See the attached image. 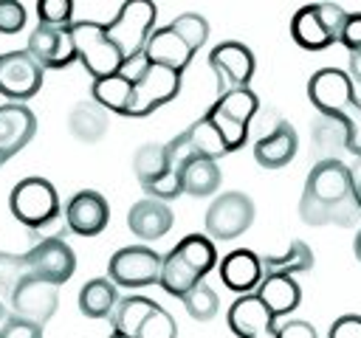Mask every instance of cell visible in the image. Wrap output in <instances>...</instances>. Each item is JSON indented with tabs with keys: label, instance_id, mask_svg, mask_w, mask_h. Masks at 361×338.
Wrapping results in <instances>:
<instances>
[{
	"label": "cell",
	"instance_id": "cell-1",
	"mask_svg": "<svg viewBox=\"0 0 361 338\" xmlns=\"http://www.w3.org/2000/svg\"><path fill=\"white\" fill-rule=\"evenodd\" d=\"M299 217L307 225H355L361 220V206L353 192L350 166L336 158H322L305 180Z\"/></svg>",
	"mask_w": 361,
	"mask_h": 338
},
{
	"label": "cell",
	"instance_id": "cell-2",
	"mask_svg": "<svg viewBox=\"0 0 361 338\" xmlns=\"http://www.w3.org/2000/svg\"><path fill=\"white\" fill-rule=\"evenodd\" d=\"M307 96L316 110L347 130V149L361 158V101L353 90V76L341 68H322L307 82Z\"/></svg>",
	"mask_w": 361,
	"mask_h": 338
},
{
	"label": "cell",
	"instance_id": "cell-3",
	"mask_svg": "<svg viewBox=\"0 0 361 338\" xmlns=\"http://www.w3.org/2000/svg\"><path fill=\"white\" fill-rule=\"evenodd\" d=\"M217 265V251L214 242L203 234H189L183 237L166 256L161 265V279L158 284L169 293V296H183L189 293L195 284L203 282V276Z\"/></svg>",
	"mask_w": 361,
	"mask_h": 338
},
{
	"label": "cell",
	"instance_id": "cell-4",
	"mask_svg": "<svg viewBox=\"0 0 361 338\" xmlns=\"http://www.w3.org/2000/svg\"><path fill=\"white\" fill-rule=\"evenodd\" d=\"M257 107H259V99H257V93L251 87L220 93L217 101L209 107L206 118L220 132V138L228 146V152L240 149L248 141V124H251Z\"/></svg>",
	"mask_w": 361,
	"mask_h": 338
},
{
	"label": "cell",
	"instance_id": "cell-5",
	"mask_svg": "<svg viewBox=\"0 0 361 338\" xmlns=\"http://www.w3.org/2000/svg\"><path fill=\"white\" fill-rule=\"evenodd\" d=\"M347 14L350 11H344L338 3L302 6L290 20V37L305 51H324L333 42H338Z\"/></svg>",
	"mask_w": 361,
	"mask_h": 338
},
{
	"label": "cell",
	"instance_id": "cell-6",
	"mask_svg": "<svg viewBox=\"0 0 361 338\" xmlns=\"http://www.w3.org/2000/svg\"><path fill=\"white\" fill-rule=\"evenodd\" d=\"M71 37H73L76 59L85 65V70L93 79H104V76L121 73L124 56L113 45V39L107 37V31H104L102 23L76 20V23H71Z\"/></svg>",
	"mask_w": 361,
	"mask_h": 338
},
{
	"label": "cell",
	"instance_id": "cell-7",
	"mask_svg": "<svg viewBox=\"0 0 361 338\" xmlns=\"http://www.w3.org/2000/svg\"><path fill=\"white\" fill-rule=\"evenodd\" d=\"M8 208L14 214V220L31 231L48 225L56 220L59 214V194L54 189L51 180L34 175V177H23L20 183H14L11 194H8Z\"/></svg>",
	"mask_w": 361,
	"mask_h": 338
},
{
	"label": "cell",
	"instance_id": "cell-8",
	"mask_svg": "<svg viewBox=\"0 0 361 338\" xmlns=\"http://www.w3.org/2000/svg\"><path fill=\"white\" fill-rule=\"evenodd\" d=\"M155 3L149 0H130L118 6V14L104 23L107 37L113 39V45L121 51L124 62L133 56H141L152 28H155Z\"/></svg>",
	"mask_w": 361,
	"mask_h": 338
},
{
	"label": "cell",
	"instance_id": "cell-9",
	"mask_svg": "<svg viewBox=\"0 0 361 338\" xmlns=\"http://www.w3.org/2000/svg\"><path fill=\"white\" fill-rule=\"evenodd\" d=\"M180 76L183 73L161 68V65H144V70L133 79V96L127 104V115L144 118L155 113L158 107H164L166 101H172L180 90Z\"/></svg>",
	"mask_w": 361,
	"mask_h": 338
},
{
	"label": "cell",
	"instance_id": "cell-10",
	"mask_svg": "<svg viewBox=\"0 0 361 338\" xmlns=\"http://www.w3.org/2000/svg\"><path fill=\"white\" fill-rule=\"evenodd\" d=\"M206 234L214 239H237L254 223V200L245 192H220L206 208Z\"/></svg>",
	"mask_w": 361,
	"mask_h": 338
},
{
	"label": "cell",
	"instance_id": "cell-11",
	"mask_svg": "<svg viewBox=\"0 0 361 338\" xmlns=\"http://www.w3.org/2000/svg\"><path fill=\"white\" fill-rule=\"evenodd\" d=\"M164 256L147 245L118 248L107 262V279L121 287H149L161 279Z\"/></svg>",
	"mask_w": 361,
	"mask_h": 338
},
{
	"label": "cell",
	"instance_id": "cell-12",
	"mask_svg": "<svg viewBox=\"0 0 361 338\" xmlns=\"http://www.w3.org/2000/svg\"><path fill=\"white\" fill-rule=\"evenodd\" d=\"M8 307H11V315L25 318V321L42 327V324L56 313V307H59V287L28 273V276H23L20 284L11 290Z\"/></svg>",
	"mask_w": 361,
	"mask_h": 338
},
{
	"label": "cell",
	"instance_id": "cell-13",
	"mask_svg": "<svg viewBox=\"0 0 361 338\" xmlns=\"http://www.w3.org/2000/svg\"><path fill=\"white\" fill-rule=\"evenodd\" d=\"M42 73L45 70L34 62L25 48L0 54V93L8 101L25 104L31 96H37V90L42 87Z\"/></svg>",
	"mask_w": 361,
	"mask_h": 338
},
{
	"label": "cell",
	"instance_id": "cell-14",
	"mask_svg": "<svg viewBox=\"0 0 361 338\" xmlns=\"http://www.w3.org/2000/svg\"><path fill=\"white\" fill-rule=\"evenodd\" d=\"M28 273L42 279V282H51V284H62L73 276L76 270V254L73 248L62 239V237H45L39 239L28 254Z\"/></svg>",
	"mask_w": 361,
	"mask_h": 338
},
{
	"label": "cell",
	"instance_id": "cell-15",
	"mask_svg": "<svg viewBox=\"0 0 361 338\" xmlns=\"http://www.w3.org/2000/svg\"><path fill=\"white\" fill-rule=\"evenodd\" d=\"M209 68L217 76V90L228 93V90H240V87L251 84L257 62H254V54H251L248 45H243V42H220L209 54Z\"/></svg>",
	"mask_w": 361,
	"mask_h": 338
},
{
	"label": "cell",
	"instance_id": "cell-16",
	"mask_svg": "<svg viewBox=\"0 0 361 338\" xmlns=\"http://www.w3.org/2000/svg\"><path fill=\"white\" fill-rule=\"evenodd\" d=\"M25 51L34 56V62H37L42 70H62V68H68V65L76 59L71 25H65V28L37 25V28L28 34Z\"/></svg>",
	"mask_w": 361,
	"mask_h": 338
},
{
	"label": "cell",
	"instance_id": "cell-17",
	"mask_svg": "<svg viewBox=\"0 0 361 338\" xmlns=\"http://www.w3.org/2000/svg\"><path fill=\"white\" fill-rule=\"evenodd\" d=\"M107 220H110V206L93 189H82L65 203V225L79 237L102 234L107 228Z\"/></svg>",
	"mask_w": 361,
	"mask_h": 338
},
{
	"label": "cell",
	"instance_id": "cell-18",
	"mask_svg": "<svg viewBox=\"0 0 361 338\" xmlns=\"http://www.w3.org/2000/svg\"><path fill=\"white\" fill-rule=\"evenodd\" d=\"M228 327L237 338H276L274 315L262 307V301L254 293L240 296L228 307Z\"/></svg>",
	"mask_w": 361,
	"mask_h": 338
},
{
	"label": "cell",
	"instance_id": "cell-19",
	"mask_svg": "<svg viewBox=\"0 0 361 338\" xmlns=\"http://www.w3.org/2000/svg\"><path fill=\"white\" fill-rule=\"evenodd\" d=\"M141 56L147 59V65H161V68H169V70L183 73L186 65L192 62L195 51L169 25H161V28H152V34H149Z\"/></svg>",
	"mask_w": 361,
	"mask_h": 338
},
{
	"label": "cell",
	"instance_id": "cell-20",
	"mask_svg": "<svg viewBox=\"0 0 361 338\" xmlns=\"http://www.w3.org/2000/svg\"><path fill=\"white\" fill-rule=\"evenodd\" d=\"M37 132V115L17 101H6L0 104V152L6 155V161L11 155H17Z\"/></svg>",
	"mask_w": 361,
	"mask_h": 338
},
{
	"label": "cell",
	"instance_id": "cell-21",
	"mask_svg": "<svg viewBox=\"0 0 361 338\" xmlns=\"http://www.w3.org/2000/svg\"><path fill=\"white\" fill-rule=\"evenodd\" d=\"M220 279L228 290L240 296L254 293L262 282V259L248 248H237L220 259Z\"/></svg>",
	"mask_w": 361,
	"mask_h": 338
},
{
	"label": "cell",
	"instance_id": "cell-22",
	"mask_svg": "<svg viewBox=\"0 0 361 338\" xmlns=\"http://www.w3.org/2000/svg\"><path fill=\"white\" fill-rule=\"evenodd\" d=\"M172 223H175L172 208L155 197H144L133 203L127 214V225L138 239H161L164 234H169Z\"/></svg>",
	"mask_w": 361,
	"mask_h": 338
},
{
	"label": "cell",
	"instance_id": "cell-23",
	"mask_svg": "<svg viewBox=\"0 0 361 338\" xmlns=\"http://www.w3.org/2000/svg\"><path fill=\"white\" fill-rule=\"evenodd\" d=\"M296 149H299L296 130L288 121H279L268 135H262L254 144V161L265 169H282L296 158Z\"/></svg>",
	"mask_w": 361,
	"mask_h": 338
},
{
	"label": "cell",
	"instance_id": "cell-24",
	"mask_svg": "<svg viewBox=\"0 0 361 338\" xmlns=\"http://www.w3.org/2000/svg\"><path fill=\"white\" fill-rule=\"evenodd\" d=\"M254 296L262 301V307L274 318L288 315L302 301V290H299V282L293 276H262V282L254 290Z\"/></svg>",
	"mask_w": 361,
	"mask_h": 338
},
{
	"label": "cell",
	"instance_id": "cell-25",
	"mask_svg": "<svg viewBox=\"0 0 361 338\" xmlns=\"http://www.w3.org/2000/svg\"><path fill=\"white\" fill-rule=\"evenodd\" d=\"M180 183H183V192L192 194V197H209L220 189V169H217V161H209V158H200V155H189L180 169Z\"/></svg>",
	"mask_w": 361,
	"mask_h": 338
},
{
	"label": "cell",
	"instance_id": "cell-26",
	"mask_svg": "<svg viewBox=\"0 0 361 338\" xmlns=\"http://www.w3.org/2000/svg\"><path fill=\"white\" fill-rule=\"evenodd\" d=\"M68 127L79 141L93 144L107 132V110L99 107L93 99L90 101H79L68 115Z\"/></svg>",
	"mask_w": 361,
	"mask_h": 338
},
{
	"label": "cell",
	"instance_id": "cell-27",
	"mask_svg": "<svg viewBox=\"0 0 361 338\" xmlns=\"http://www.w3.org/2000/svg\"><path fill=\"white\" fill-rule=\"evenodd\" d=\"M90 96L99 107L110 110V113H118V115H127V104H130V96H133V82L121 73H113V76H104V79H93L90 84Z\"/></svg>",
	"mask_w": 361,
	"mask_h": 338
},
{
	"label": "cell",
	"instance_id": "cell-28",
	"mask_svg": "<svg viewBox=\"0 0 361 338\" xmlns=\"http://www.w3.org/2000/svg\"><path fill=\"white\" fill-rule=\"evenodd\" d=\"M116 304H118V293L110 279H90L79 290V310L87 318H110Z\"/></svg>",
	"mask_w": 361,
	"mask_h": 338
},
{
	"label": "cell",
	"instance_id": "cell-29",
	"mask_svg": "<svg viewBox=\"0 0 361 338\" xmlns=\"http://www.w3.org/2000/svg\"><path fill=\"white\" fill-rule=\"evenodd\" d=\"M259 259H262V276H296L313 268V251L302 239H293L282 256H259Z\"/></svg>",
	"mask_w": 361,
	"mask_h": 338
},
{
	"label": "cell",
	"instance_id": "cell-30",
	"mask_svg": "<svg viewBox=\"0 0 361 338\" xmlns=\"http://www.w3.org/2000/svg\"><path fill=\"white\" fill-rule=\"evenodd\" d=\"M180 138H183V144H186V149L192 155H200V158H209V161H217V158L228 155V146L223 144L220 132L209 124L206 115L200 121H195L189 130H183Z\"/></svg>",
	"mask_w": 361,
	"mask_h": 338
},
{
	"label": "cell",
	"instance_id": "cell-31",
	"mask_svg": "<svg viewBox=\"0 0 361 338\" xmlns=\"http://www.w3.org/2000/svg\"><path fill=\"white\" fill-rule=\"evenodd\" d=\"M158 304L147 296H127V299H118V304L113 307L110 313V324L116 332H124V335H135L138 327L144 324V318L155 310Z\"/></svg>",
	"mask_w": 361,
	"mask_h": 338
},
{
	"label": "cell",
	"instance_id": "cell-32",
	"mask_svg": "<svg viewBox=\"0 0 361 338\" xmlns=\"http://www.w3.org/2000/svg\"><path fill=\"white\" fill-rule=\"evenodd\" d=\"M133 169L141 186L155 183L158 177H164L169 172V158H166V144H147L135 152L133 158Z\"/></svg>",
	"mask_w": 361,
	"mask_h": 338
},
{
	"label": "cell",
	"instance_id": "cell-33",
	"mask_svg": "<svg viewBox=\"0 0 361 338\" xmlns=\"http://www.w3.org/2000/svg\"><path fill=\"white\" fill-rule=\"evenodd\" d=\"M180 301H183L186 313H189L195 321H212V318L217 315V310H220V299H217V293H214L206 282H200V284H195L189 293H183Z\"/></svg>",
	"mask_w": 361,
	"mask_h": 338
},
{
	"label": "cell",
	"instance_id": "cell-34",
	"mask_svg": "<svg viewBox=\"0 0 361 338\" xmlns=\"http://www.w3.org/2000/svg\"><path fill=\"white\" fill-rule=\"evenodd\" d=\"M169 28L192 48V51H197V48H203L206 45V39H209V23H206V17L203 14H195V11H186V14H178L172 23H169Z\"/></svg>",
	"mask_w": 361,
	"mask_h": 338
},
{
	"label": "cell",
	"instance_id": "cell-35",
	"mask_svg": "<svg viewBox=\"0 0 361 338\" xmlns=\"http://www.w3.org/2000/svg\"><path fill=\"white\" fill-rule=\"evenodd\" d=\"M28 276V259L25 254H6L0 251V301L6 304L11 290L20 284V279Z\"/></svg>",
	"mask_w": 361,
	"mask_h": 338
},
{
	"label": "cell",
	"instance_id": "cell-36",
	"mask_svg": "<svg viewBox=\"0 0 361 338\" xmlns=\"http://www.w3.org/2000/svg\"><path fill=\"white\" fill-rule=\"evenodd\" d=\"M135 338H178V324H175V318L158 304V307L144 318V324L138 327Z\"/></svg>",
	"mask_w": 361,
	"mask_h": 338
},
{
	"label": "cell",
	"instance_id": "cell-37",
	"mask_svg": "<svg viewBox=\"0 0 361 338\" xmlns=\"http://www.w3.org/2000/svg\"><path fill=\"white\" fill-rule=\"evenodd\" d=\"M73 0H39L37 3V17L39 25H54V28H65L73 23Z\"/></svg>",
	"mask_w": 361,
	"mask_h": 338
},
{
	"label": "cell",
	"instance_id": "cell-38",
	"mask_svg": "<svg viewBox=\"0 0 361 338\" xmlns=\"http://www.w3.org/2000/svg\"><path fill=\"white\" fill-rule=\"evenodd\" d=\"M25 6L17 0H0V34H20L25 28Z\"/></svg>",
	"mask_w": 361,
	"mask_h": 338
},
{
	"label": "cell",
	"instance_id": "cell-39",
	"mask_svg": "<svg viewBox=\"0 0 361 338\" xmlns=\"http://www.w3.org/2000/svg\"><path fill=\"white\" fill-rule=\"evenodd\" d=\"M313 141L319 149H336V146H344L347 149V130L338 124V121H327V124H316L313 127Z\"/></svg>",
	"mask_w": 361,
	"mask_h": 338
},
{
	"label": "cell",
	"instance_id": "cell-40",
	"mask_svg": "<svg viewBox=\"0 0 361 338\" xmlns=\"http://www.w3.org/2000/svg\"><path fill=\"white\" fill-rule=\"evenodd\" d=\"M0 338H42V327H37V324H31L25 318L8 315L0 324Z\"/></svg>",
	"mask_w": 361,
	"mask_h": 338
},
{
	"label": "cell",
	"instance_id": "cell-41",
	"mask_svg": "<svg viewBox=\"0 0 361 338\" xmlns=\"http://www.w3.org/2000/svg\"><path fill=\"white\" fill-rule=\"evenodd\" d=\"M327 338H361V315L347 313V315L336 318L327 330Z\"/></svg>",
	"mask_w": 361,
	"mask_h": 338
},
{
	"label": "cell",
	"instance_id": "cell-42",
	"mask_svg": "<svg viewBox=\"0 0 361 338\" xmlns=\"http://www.w3.org/2000/svg\"><path fill=\"white\" fill-rule=\"evenodd\" d=\"M338 42L347 48V51H355L361 48V14H347L344 20V28H341V37Z\"/></svg>",
	"mask_w": 361,
	"mask_h": 338
},
{
	"label": "cell",
	"instance_id": "cell-43",
	"mask_svg": "<svg viewBox=\"0 0 361 338\" xmlns=\"http://www.w3.org/2000/svg\"><path fill=\"white\" fill-rule=\"evenodd\" d=\"M276 338H319L316 335V327L310 321H285L282 327H276Z\"/></svg>",
	"mask_w": 361,
	"mask_h": 338
},
{
	"label": "cell",
	"instance_id": "cell-44",
	"mask_svg": "<svg viewBox=\"0 0 361 338\" xmlns=\"http://www.w3.org/2000/svg\"><path fill=\"white\" fill-rule=\"evenodd\" d=\"M350 177H353V192H355V200L361 206V158H355V163L350 166Z\"/></svg>",
	"mask_w": 361,
	"mask_h": 338
},
{
	"label": "cell",
	"instance_id": "cell-45",
	"mask_svg": "<svg viewBox=\"0 0 361 338\" xmlns=\"http://www.w3.org/2000/svg\"><path fill=\"white\" fill-rule=\"evenodd\" d=\"M350 73L361 82V48H355V51H350Z\"/></svg>",
	"mask_w": 361,
	"mask_h": 338
},
{
	"label": "cell",
	"instance_id": "cell-46",
	"mask_svg": "<svg viewBox=\"0 0 361 338\" xmlns=\"http://www.w3.org/2000/svg\"><path fill=\"white\" fill-rule=\"evenodd\" d=\"M353 251H355V259L361 262V231L355 234V242H353Z\"/></svg>",
	"mask_w": 361,
	"mask_h": 338
},
{
	"label": "cell",
	"instance_id": "cell-47",
	"mask_svg": "<svg viewBox=\"0 0 361 338\" xmlns=\"http://www.w3.org/2000/svg\"><path fill=\"white\" fill-rule=\"evenodd\" d=\"M6 318H8V313H6V304H3V301H0V324H3V321H6Z\"/></svg>",
	"mask_w": 361,
	"mask_h": 338
},
{
	"label": "cell",
	"instance_id": "cell-48",
	"mask_svg": "<svg viewBox=\"0 0 361 338\" xmlns=\"http://www.w3.org/2000/svg\"><path fill=\"white\" fill-rule=\"evenodd\" d=\"M110 338H135V335H124V332H116V330H113Z\"/></svg>",
	"mask_w": 361,
	"mask_h": 338
},
{
	"label": "cell",
	"instance_id": "cell-49",
	"mask_svg": "<svg viewBox=\"0 0 361 338\" xmlns=\"http://www.w3.org/2000/svg\"><path fill=\"white\" fill-rule=\"evenodd\" d=\"M3 163H6V155H3V152H0V166H3Z\"/></svg>",
	"mask_w": 361,
	"mask_h": 338
}]
</instances>
